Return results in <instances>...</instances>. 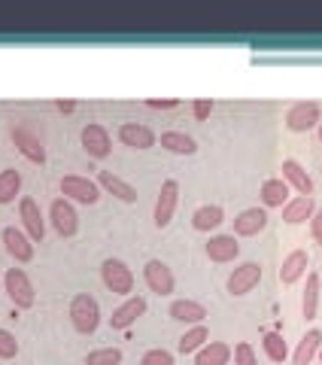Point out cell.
<instances>
[{
    "label": "cell",
    "instance_id": "ffe728a7",
    "mask_svg": "<svg viewBox=\"0 0 322 365\" xmlns=\"http://www.w3.org/2000/svg\"><path fill=\"white\" fill-rule=\"evenodd\" d=\"M316 213V201L313 195H295L283 204V220L289 225H298V222H307L310 216Z\"/></svg>",
    "mask_w": 322,
    "mask_h": 365
},
{
    "label": "cell",
    "instance_id": "484cf974",
    "mask_svg": "<svg viewBox=\"0 0 322 365\" xmlns=\"http://www.w3.org/2000/svg\"><path fill=\"white\" fill-rule=\"evenodd\" d=\"M161 146L174 155H194L198 153V140L186 131H165L161 134Z\"/></svg>",
    "mask_w": 322,
    "mask_h": 365
},
{
    "label": "cell",
    "instance_id": "b9f144b4",
    "mask_svg": "<svg viewBox=\"0 0 322 365\" xmlns=\"http://www.w3.org/2000/svg\"><path fill=\"white\" fill-rule=\"evenodd\" d=\"M319 289H322V280H319Z\"/></svg>",
    "mask_w": 322,
    "mask_h": 365
},
{
    "label": "cell",
    "instance_id": "7a4b0ae2",
    "mask_svg": "<svg viewBox=\"0 0 322 365\" xmlns=\"http://www.w3.org/2000/svg\"><path fill=\"white\" fill-rule=\"evenodd\" d=\"M4 289L9 295V302H13V307H19V311H28V307H33V302H37L33 283L21 268H9L4 274Z\"/></svg>",
    "mask_w": 322,
    "mask_h": 365
},
{
    "label": "cell",
    "instance_id": "cb8c5ba5",
    "mask_svg": "<svg viewBox=\"0 0 322 365\" xmlns=\"http://www.w3.org/2000/svg\"><path fill=\"white\" fill-rule=\"evenodd\" d=\"M259 198L264 207H283L286 201H289V182H286L283 177H274V180H264L261 182V192Z\"/></svg>",
    "mask_w": 322,
    "mask_h": 365
},
{
    "label": "cell",
    "instance_id": "9a60e30c",
    "mask_svg": "<svg viewBox=\"0 0 322 365\" xmlns=\"http://www.w3.org/2000/svg\"><path fill=\"white\" fill-rule=\"evenodd\" d=\"M143 314H146V299H143V295H128V302L119 304L116 311H113L110 326H113V329H128V326H134Z\"/></svg>",
    "mask_w": 322,
    "mask_h": 365
},
{
    "label": "cell",
    "instance_id": "5b68a950",
    "mask_svg": "<svg viewBox=\"0 0 322 365\" xmlns=\"http://www.w3.org/2000/svg\"><path fill=\"white\" fill-rule=\"evenodd\" d=\"M177 201H180V182L177 180H165L158 189V198H155V213L152 220L158 228H167L174 222V213H177Z\"/></svg>",
    "mask_w": 322,
    "mask_h": 365
},
{
    "label": "cell",
    "instance_id": "74e56055",
    "mask_svg": "<svg viewBox=\"0 0 322 365\" xmlns=\"http://www.w3.org/2000/svg\"><path fill=\"white\" fill-rule=\"evenodd\" d=\"M149 107L152 110H170V107H177V101H149Z\"/></svg>",
    "mask_w": 322,
    "mask_h": 365
},
{
    "label": "cell",
    "instance_id": "d6a6232c",
    "mask_svg": "<svg viewBox=\"0 0 322 365\" xmlns=\"http://www.w3.org/2000/svg\"><path fill=\"white\" fill-rule=\"evenodd\" d=\"M19 356V341L13 332L0 329V359H16Z\"/></svg>",
    "mask_w": 322,
    "mask_h": 365
},
{
    "label": "cell",
    "instance_id": "7402d4cb",
    "mask_svg": "<svg viewBox=\"0 0 322 365\" xmlns=\"http://www.w3.org/2000/svg\"><path fill=\"white\" fill-rule=\"evenodd\" d=\"M283 180L289 182L298 195H313V180H310V174L295 162V158H286L283 162Z\"/></svg>",
    "mask_w": 322,
    "mask_h": 365
},
{
    "label": "cell",
    "instance_id": "d590c367",
    "mask_svg": "<svg viewBox=\"0 0 322 365\" xmlns=\"http://www.w3.org/2000/svg\"><path fill=\"white\" fill-rule=\"evenodd\" d=\"M194 119H198V122H204L207 116H210V113H213V101L210 98H201V101H194Z\"/></svg>",
    "mask_w": 322,
    "mask_h": 365
},
{
    "label": "cell",
    "instance_id": "30bf717a",
    "mask_svg": "<svg viewBox=\"0 0 322 365\" xmlns=\"http://www.w3.org/2000/svg\"><path fill=\"white\" fill-rule=\"evenodd\" d=\"M19 213H21V225H25V235L31 237L33 244H40L46 237V220H43V210L33 198H21L19 201Z\"/></svg>",
    "mask_w": 322,
    "mask_h": 365
},
{
    "label": "cell",
    "instance_id": "4dcf8cb0",
    "mask_svg": "<svg viewBox=\"0 0 322 365\" xmlns=\"http://www.w3.org/2000/svg\"><path fill=\"white\" fill-rule=\"evenodd\" d=\"M207 341H210V332H207V326L201 323V326H192L186 335L180 338V344H177V350L180 353H198Z\"/></svg>",
    "mask_w": 322,
    "mask_h": 365
},
{
    "label": "cell",
    "instance_id": "f546056e",
    "mask_svg": "<svg viewBox=\"0 0 322 365\" xmlns=\"http://www.w3.org/2000/svg\"><path fill=\"white\" fill-rule=\"evenodd\" d=\"M261 347H264V356L271 362H286L289 359V347H286V341L280 332H264L261 335Z\"/></svg>",
    "mask_w": 322,
    "mask_h": 365
},
{
    "label": "cell",
    "instance_id": "8fae6325",
    "mask_svg": "<svg viewBox=\"0 0 322 365\" xmlns=\"http://www.w3.org/2000/svg\"><path fill=\"white\" fill-rule=\"evenodd\" d=\"M83 150L91 155V158H107L113 153V143H110V131L103 125L91 122L83 128Z\"/></svg>",
    "mask_w": 322,
    "mask_h": 365
},
{
    "label": "cell",
    "instance_id": "ac0fdd59",
    "mask_svg": "<svg viewBox=\"0 0 322 365\" xmlns=\"http://www.w3.org/2000/svg\"><path fill=\"white\" fill-rule=\"evenodd\" d=\"M13 143L19 146V153L31 158L33 165H43L46 162V146L40 143L37 134H31L28 128H13Z\"/></svg>",
    "mask_w": 322,
    "mask_h": 365
},
{
    "label": "cell",
    "instance_id": "2e32d148",
    "mask_svg": "<svg viewBox=\"0 0 322 365\" xmlns=\"http://www.w3.org/2000/svg\"><path fill=\"white\" fill-rule=\"evenodd\" d=\"M119 140L125 146H131V150H152L155 146V131L146 128L140 122H125L119 128Z\"/></svg>",
    "mask_w": 322,
    "mask_h": 365
},
{
    "label": "cell",
    "instance_id": "e0dca14e",
    "mask_svg": "<svg viewBox=\"0 0 322 365\" xmlns=\"http://www.w3.org/2000/svg\"><path fill=\"white\" fill-rule=\"evenodd\" d=\"M307 268H310V256L304 253V250H292L280 265V283L283 287H292V283H298L304 277Z\"/></svg>",
    "mask_w": 322,
    "mask_h": 365
},
{
    "label": "cell",
    "instance_id": "60d3db41",
    "mask_svg": "<svg viewBox=\"0 0 322 365\" xmlns=\"http://www.w3.org/2000/svg\"><path fill=\"white\" fill-rule=\"evenodd\" d=\"M319 362H322V350H319Z\"/></svg>",
    "mask_w": 322,
    "mask_h": 365
},
{
    "label": "cell",
    "instance_id": "3957f363",
    "mask_svg": "<svg viewBox=\"0 0 322 365\" xmlns=\"http://www.w3.org/2000/svg\"><path fill=\"white\" fill-rule=\"evenodd\" d=\"M100 280L113 295H131L134 292V271L122 259H103Z\"/></svg>",
    "mask_w": 322,
    "mask_h": 365
},
{
    "label": "cell",
    "instance_id": "4fadbf2b",
    "mask_svg": "<svg viewBox=\"0 0 322 365\" xmlns=\"http://www.w3.org/2000/svg\"><path fill=\"white\" fill-rule=\"evenodd\" d=\"M4 244H6V253L13 256L19 265H25V262L33 259V241L21 232V228H13V225H6L4 228Z\"/></svg>",
    "mask_w": 322,
    "mask_h": 365
},
{
    "label": "cell",
    "instance_id": "d4e9b609",
    "mask_svg": "<svg viewBox=\"0 0 322 365\" xmlns=\"http://www.w3.org/2000/svg\"><path fill=\"white\" fill-rule=\"evenodd\" d=\"M228 359H232V347L225 341H207L194 353V365H228Z\"/></svg>",
    "mask_w": 322,
    "mask_h": 365
},
{
    "label": "cell",
    "instance_id": "1f68e13d",
    "mask_svg": "<svg viewBox=\"0 0 322 365\" xmlns=\"http://www.w3.org/2000/svg\"><path fill=\"white\" fill-rule=\"evenodd\" d=\"M85 365H122V350H119V347L91 350L88 356H85Z\"/></svg>",
    "mask_w": 322,
    "mask_h": 365
},
{
    "label": "cell",
    "instance_id": "5bb4252c",
    "mask_svg": "<svg viewBox=\"0 0 322 365\" xmlns=\"http://www.w3.org/2000/svg\"><path fill=\"white\" fill-rule=\"evenodd\" d=\"M268 228V210L264 207H246L244 213L234 216V235L237 237H252Z\"/></svg>",
    "mask_w": 322,
    "mask_h": 365
},
{
    "label": "cell",
    "instance_id": "f1b7e54d",
    "mask_svg": "<svg viewBox=\"0 0 322 365\" xmlns=\"http://www.w3.org/2000/svg\"><path fill=\"white\" fill-rule=\"evenodd\" d=\"M21 192V174L16 168L0 170V204H13L16 195Z\"/></svg>",
    "mask_w": 322,
    "mask_h": 365
},
{
    "label": "cell",
    "instance_id": "4316f807",
    "mask_svg": "<svg viewBox=\"0 0 322 365\" xmlns=\"http://www.w3.org/2000/svg\"><path fill=\"white\" fill-rule=\"evenodd\" d=\"M222 222H225V210L219 204H204V207H198L192 213L194 232H210V228H219Z\"/></svg>",
    "mask_w": 322,
    "mask_h": 365
},
{
    "label": "cell",
    "instance_id": "f35d334b",
    "mask_svg": "<svg viewBox=\"0 0 322 365\" xmlns=\"http://www.w3.org/2000/svg\"><path fill=\"white\" fill-rule=\"evenodd\" d=\"M58 110H61V113H73L76 104H73V101H58Z\"/></svg>",
    "mask_w": 322,
    "mask_h": 365
},
{
    "label": "cell",
    "instance_id": "7bdbcfd3",
    "mask_svg": "<svg viewBox=\"0 0 322 365\" xmlns=\"http://www.w3.org/2000/svg\"><path fill=\"white\" fill-rule=\"evenodd\" d=\"M0 287H4V283H0Z\"/></svg>",
    "mask_w": 322,
    "mask_h": 365
},
{
    "label": "cell",
    "instance_id": "836d02e7",
    "mask_svg": "<svg viewBox=\"0 0 322 365\" xmlns=\"http://www.w3.org/2000/svg\"><path fill=\"white\" fill-rule=\"evenodd\" d=\"M140 365H174V353H167L161 347H152V350H146L140 356Z\"/></svg>",
    "mask_w": 322,
    "mask_h": 365
},
{
    "label": "cell",
    "instance_id": "ba28073f",
    "mask_svg": "<svg viewBox=\"0 0 322 365\" xmlns=\"http://www.w3.org/2000/svg\"><path fill=\"white\" fill-rule=\"evenodd\" d=\"M319 122H322V110H319V104H313V101L295 104L289 113H286V128L295 131V134H304L310 128H316Z\"/></svg>",
    "mask_w": 322,
    "mask_h": 365
},
{
    "label": "cell",
    "instance_id": "44dd1931",
    "mask_svg": "<svg viewBox=\"0 0 322 365\" xmlns=\"http://www.w3.org/2000/svg\"><path fill=\"white\" fill-rule=\"evenodd\" d=\"M322 350V329H310V332L298 341V347L292 353V365H310L313 356H319Z\"/></svg>",
    "mask_w": 322,
    "mask_h": 365
},
{
    "label": "cell",
    "instance_id": "d6986e66",
    "mask_svg": "<svg viewBox=\"0 0 322 365\" xmlns=\"http://www.w3.org/2000/svg\"><path fill=\"white\" fill-rule=\"evenodd\" d=\"M170 319H177V323H189V326H201L207 319V307L201 302H192V299H177L170 304Z\"/></svg>",
    "mask_w": 322,
    "mask_h": 365
},
{
    "label": "cell",
    "instance_id": "e575fe53",
    "mask_svg": "<svg viewBox=\"0 0 322 365\" xmlns=\"http://www.w3.org/2000/svg\"><path fill=\"white\" fill-rule=\"evenodd\" d=\"M234 353V365H259V359H256V350H252L246 341H240V344L232 350Z\"/></svg>",
    "mask_w": 322,
    "mask_h": 365
},
{
    "label": "cell",
    "instance_id": "52a82bcc",
    "mask_svg": "<svg viewBox=\"0 0 322 365\" xmlns=\"http://www.w3.org/2000/svg\"><path fill=\"white\" fill-rule=\"evenodd\" d=\"M49 220H52L55 232H58L61 237H73L79 232V213L73 207V201H67V198H55L52 201Z\"/></svg>",
    "mask_w": 322,
    "mask_h": 365
},
{
    "label": "cell",
    "instance_id": "ab89813d",
    "mask_svg": "<svg viewBox=\"0 0 322 365\" xmlns=\"http://www.w3.org/2000/svg\"><path fill=\"white\" fill-rule=\"evenodd\" d=\"M319 140H322V122H319Z\"/></svg>",
    "mask_w": 322,
    "mask_h": 365
},
{
    "label": "cell",
    "instance_id": "8992f818",
    "mask_svg": "<svg viewBox=\"0 0 322 365\" xmlns=\"http://www.w3.org/2000/svg\"><path fill=\"white\" fill-rule=\"evenodd\" d=\"M143 280H146V287L149 292H155V295H170L177 287V277H174V271H170L161 259H149L146 265H143Z\"/></svg>",
    "mask_w": 322,
    "mask_h": 365
},
{
    "label": "cell",
    "instance_id": "6da1fadb",
    "mask_svg": "<svg viewBox=\"0 0 322 365\" xmlns=\"http://www.w3.org/2000/svg\"><path fill=\"white\" fill-rule=\"evenodd\" d=\"M71 323L79 335H95L100 326V304L91 292H76L71 302Z\"/></svg>",
    "mask_w": 322,
    "mask_h": 365
},
{
    "label": "cell",
    "instance_id": "9c48e42d",
    "mask_svg": "<svg viewBox=\"0 0 322 365\" xmlns=\"http://www.w3.org/2000/svg\"><path fill=\"white\" fill-rule=\"evenodd\" d=\"M261 280V265L259 262H244V265H237L232 271V277H228V292L232 295H246L259 287Z\"/></svg>",
    "mask_w": 322,
    "mask_h": 365
},
{
    "label": "cell",
    "instance_id": "603a6c76",
    "mask_svg": "<svg viewBox=\"0 0 322 365\" xmlns=\"http://www.w3.org/2000/svg\"><path fill=\"white\" fill-rule=\"evenodd\" d=\"M98 186L107 189L110 195H116V198L125 201V204H134V201H137V189L131 186V182H125L122 177L110 174V170H100V174H98Z\"/></svg>",
    "mask_w": 322,
    "mask_h": 365
},
{
    "label": "cell",
    "instance_id": "7c38bea8",
    "mask_svg": "<svg viewBox=\"0 0 322 365\" xmlns=\"http://www.w3.org/2000/svg\"><path fill=\"white\" fill-rule=\"evenodd\" d=\"M240 256V244L234 235H213L207 241V259L216 262V265H225V262H234Z\"/></svg>",
    "mask_w": 322,
    "mask_h": 365
},
{
    "label": "cell",
    "instance_id": "277c9868",
    "mask_svg": "<svg viewBox=\"0 0 322 365\" xmlns=\"http://www.w3.org/2000/svg\"><path fill=\"white\" fill-rule=\"evenodd\" d=\"M61 195L67 201H76V204H98L100 198V186L88 177H79V174H67L61 180Z\"/></svg>",
    "mask_w": 322,
    "mask_h": 365
},
{
    "label": "cell",
    "instance_id": "8d00e7d4",
    "mask_svg": "<svg viewBox=\"0 0 322 365\" xmlns=\"http://www.w3.org/2000/svg\"><path fill=\"white\" fill-rule=\"evenodd\" d=\"M310 235H313V241L322 247V207L310 216Z\"/></svg>",
    "mask_w": 322,
    "mask_h": 365
},
{
    "label": "cell",
    "instance_id": "83f0119b",
    "mask_svg": "<svg viewBox=\"0 0 322 365\" xmlns=\"http://www.w3.org/2000/svg\"><path fill=\"white\" fill-rule=\"evenodd\" d=\"M319 274L316 271H307V289H304V299H301V314L304 319H316V311H319Z\"/></svg>",
    "mask_w": 322,
    "mask_h": 365
}]
</instances>
